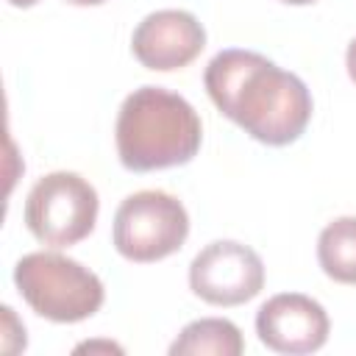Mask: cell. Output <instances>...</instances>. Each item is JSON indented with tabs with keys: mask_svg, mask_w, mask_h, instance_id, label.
I'll use <instances>...</instances> for the list:
<instances>
[{
	"mask_svg": "<svg viewBox=\"0 0 356 356\" xmlns=\"http://www.w3.org/2000/svg\"><path fill=\"white\" fill-rule=\"evenodd\" d=\"M211 103L261 145L295 142L312 120L306 83L253 50H220L203 72Z\"/></svg>",
	"mask_w": 356,
	"mask_h": 356,
	"instance_id": "cell-1",
	"label": "cell"
},
{
	"mask_svg": "<svg viewBox=\"0 0 356 356\" xmlns=\"http://www.w3.org/2000/svg\"><path fill=\"white\" fill-rule=\"evenodd\" d=\"M117 153L125 170L178 167L200 150L203 128L192 103L164 86L134 89L117 114Z\"/></svg>",
	"mask_w": 356,
	"mask_h": 356,
	"instance_id": "cell-2",
	"label": "cell"
},
{
	"mask_svg": "<svg viewBox=\"0 0 356 356\" xmlns=\"http://www.w3.org/2000/svg\"><path fill=\"white\" fill-rule=\"evenodd\" d=\"M14 284L22 300L44 320L81 323L92 317L106 298L103 281L75 259L36 250L17 261Z\"/></svg>",
	"mask_w": 356,
	"mask_h": 356,
	"instance_id": "cell-3",
	"label": "cell"
},
{
	"mask_svg": "<svg viewBox=\"0 0 356 356\" xmlns=\"http://www.w3.org/2000/svg\"><path fill=\"white\" fill-rule=\"evenodd\" d=\"M97 192L78 172H47L25 197L28 231L50 248H70L86 239L97 222Z\"/></svg>",
	"mask_w": 356,
	"mask_h": 356,
	"instance_id": "cell-4",
	"label": "cell"
},
{
	"mask_svg": "<svg viewBox=\"0 0 356 356\" xmlns=\"http://www.w3.org/2000/svg\"><path fill=\"white\" fill-rule=\"evenodd\" d=\"M189 234V214L184 203L161 189H145L128 195L117 214L111 239L128 261H159L184 248Z\"/></svg>",
	"mask_w": 356,
	"mask_h": 356,
	"instance_id": "cell-5",
	"label": "cell"
},
{
	"mask_svg": "<svg viewBox=\"0 0 356 356\" xmlns=\"http://www.w3.org/2000/svg\"><path fill=\"white\" fill-rule=\"evenodd\" d=\"M189 286L211 306H239L261 292L264 264L253 248L234 239H217L192 259Z\"/></svg>",
	"mask_w": 356,
	"mask_h": 356,
	"instance_id": "cell-6",
	"label": "cell"
},
{
	"mask_svg": "<svg viewBox=\"0 0 356 356\" xmlns=\"http://www.w3.org/2000/svg\"><path fill=\"white\" fill-rule=\"evenodd\" d=\"M325 309L300 292L273 295L256 312V334L275 353H314L328 339Z\"/></svg>",
	"mask_w": 356,
	"mask_h": 356,
	"instance_id": "cell-7",
	"label": "cell"
},
{
	"mask_svg": "<svg viewBox=\"0 0 356 356\" xmlns=\"http://www.w3.org/2000/svg\"><path fill=\"white\" fill-rule=\"evenodd\" d=\"M203 47V25L195 14L181 8H161L147 14L131 36V50L139 58V64L156 72H170L192 64Z\"/></svg>",
	"mask_w": 356,
	"mask_h": 356,
	"instance_id": "cell-8",
	"label": "cell"
},
{
	"mask_svg": "<svg viewBox=\"0 0 356 356\" xmlns=\"http://www.w3.org/2000/svg\"><path fill=\"white\" fill-rule=\"evenodd\" d=\"M245 350V339L239 328L225 320V317H203L189 323L178 339L170 345L172 356H186V353H211V356H239Z\"/></svg>",
	"mask_w": 356,
	"mask_h": 356,
	"instance_id": "cell-9",
	"label": "cell"
},
{
	"mask_svg": "<svg viewBox=\"0 0 356 356\" xmlns=\"http://www.w3.org/2000/svg\"><path fill=\"white\" fill-rule=\"evenodd\" d=\"M317 261L339 284H356V217H337L320 231Z\"/></svg>",
	"mask_w": 356,
	"mask_h": 356,
	"instance_id": "cell-10",
	"label": "cell"
},
{
	"mask_svg": "<svg viewBox=\"0 0 356 356\" xmlns=\"http://www.w3.org/2000/svg\"><path fill=\"white\" fill-rule=\"evenodd\" d=\"M11 6H17V8H28V6H33V3H39V0H8ZM67 3H72V6H100V3H106V0H67Z\"/></svg>",
	"mask_w": 356,
	"mask_h": 356,
	"instance_id": "cell-11",
	"label": "cell"
},
{
	"mask_svg": "<svg viewBox=\"0 0 356 356\" xmlns=\"http://www.w3.org/2000/svg\"><path fill=\"white\" fill-rule=\"evenodd\" d=\"M345 64H348V75H350V81L356 83V39L348 44V53H345Z\"/></svg>",
	"mask_w": 356,
	"mask_h": 356,
	"instance_id": "cell-12",
	"label": "cell"
},
{
	"mask_svg": "<svg viewBox=\"0 0 356 356\" xmlns=\"http://www.w3.org/2000/svg\"><path fill=\"white\" fill-rule=\"evenodd\" d=\"M75 350H120V353H122V348L114 345V342H83V345H78Z\"/></svg>",
	"mask_w": 356,
	"mask_h": 356,
	"instance_id": "cell-13",
	"label": "cell"
},
{
	"mask_svg": "<svg viewBox=\"0 0 356 356\" xmlns=\"http://www.w3.org/2000/svg\"><path fill=\"white\" fill-rule=\"evenodd\" d=\"M281 3H289V6H309V3H314V0H281Z\"/></svg>",
	"mask_w": 356,
	"mask_h": 356,
	"instance_id": "cell-14",
	"label": "cell"
}]
</instances>
